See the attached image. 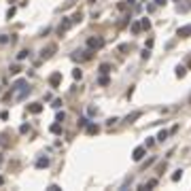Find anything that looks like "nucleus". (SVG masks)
Masks as SVG:
<instances>
[{
  "label": "nucleus",
  "mask_w": 191,
  "mask_h": 191,
  "mask_svg": "<svg viewBox=\"0 0 191 191\" xmlns=\"http://www.w3.org/2000/svg\"><path fill=\"white\" fill-rule=\"evenodd\" d=\"M100 72H104V74L110 72V64H102V66H100Z\"/></svg>",
  "instance_id": "nucleus-17"
},
{
  "label": "nucleus",
  "mask_w": 191,
  "mask_h": 191,
  "mask_svg": "<svg viewBox=\"0 0 191 191\" xmlns=\"http://www.w3.org/2000/svg\"><path fill=\"white\" fill-rule=\"evenodd\" d=\"M28 110H30L32 115H38V113L43 110V104H30V106H28Z\"/></svg>",
  "instance_id": "nucleus-4"
},
{
  "label": "nucleus",
  "mask_w": 191,
  "mask_h": 191,
  "mask_svg": "<svg viewBox=\"0 0 191 191\" xmlns=\"http://www.w3.org/2000/svg\"><path fill=\"white\" fill-rule=\"evenodd\" d=\"M2 183H4V179H2V176H0V185H2Z\"/></svg>",
  "instance_id": "nucleus-26"
},
{
  "label": "nucleus",
  "mask_w": 191,
  "mask_h": 191,
  "mask_svg": "<svg viewBox=\"0 0 191 191\" xmlns=\"http://www.w3.org/2000/svg\"><path fill=\"white\" fill-rule=\"evenodd\" d=\"M70 26H72V19H66V21H62V24H60V28H58V34H64V32H66V30H68V28H70Z\"/></svg>",
  "instance_id": "nucleus-3"
},
{
  "label": "nucleus",
  "mask_w": 191,
  "mask_h": 191,
  "mask_svg": "<svg viewBox=\"0 0 191 191\" xmlns=\"http://www.w3.org/2000/svg\"><path fill=\"white\" fill-rule=\"evenodd\" d=\"M144 155H147V147H136L134 153H132V159H134V161H142Z\"/></svg>",
  "instance_id": "nucleus-1"
},
{
  "label": "nucleus",
  "mask_w": 191,
  "mask_h": 191,
  "mask_svg": "<svg viewBox=\"0 0 191 191\" xmlns=\"http://www.w3.org/2000/svg\"><path fill=\"white\" fill-rule=\"evenodd\" d=\"M13 15H15V9H9V11H7V17H9V19H11Z\"/></svg>",
  "instance_id": "nucleus-24"
},
{
  "label": "nucleus",
  "mask_w": 191,
  "mask_h": 191,
  "mask_svg": "<svg viewBox=\"0 0 191 191\" xmlns=\"http://www.w3.org/2000/svg\"><path fill=\"white\" fill-rule=\"evenodd\" d=\"M155 4H159V7H161V4H166V0H155Z\"/></svg>",
  "instance_id": "nucleus-25"
},
{
  "label": "nucleus",
  "mask_w": 191,
  "mask_h": 191,
  "mask_svg": "<svg viewBox=\"0 0 191 191\" xmlns=\"http://www.w3.org/2000/svg\"><path fill=\"white\" fill-rule=\"evenodd\" d=\"M102 45H104V40H102V38H87V47L98 49V47H102Z\"/></svg>",
  "instance_id": "nucleus-2"
},
{
  "label": "nucleus",
  "mask_w": 191,
  "mask_h": 191,
  "mask_svg": "<svg viewBox=\"0 0 191 191\" xmlns=\"http://www.w3.org/2000/svg\"><path fill=\"white\" fill-rule=\"evenodd\" d=\"M72 77H74V79H81V77H83V72L77 68V70H72Z\"/></svg>",
  "instance_id": "nucleus-21"
},
{
  "label": "nucleus",
  "mask_w": 191,
  "mask_h": 191,
  "mask_svg": "<svg viewBox=\"0 0 191 191\" xmlns=\"http://www.w3.org/2000/svg\"><path fill=\"white\" fill-rule=\"evenodd\" d=\"M140 26H142V30H149V28H151V21H149V19L144 17L142 21H140Z\"/></svg>",
  "instance_id": "nucleus-15"
},
{
  "label": "nucleus",
  "mask_w": 191,
  "mask_h": 191,
  "mask_svg": "<svg viewBox=\"0 0 191 191\" xmlns=\"http://www.w3.org/2000/svg\"><path fill=\"white\" fill-rule=\"evenodd\" d=\"M180 176H183V170H176V172L172 174V180H180Z\"/></svg>",
  "instance_id": "nucleus-18"
},
{
  "label": "nucleus",
  "mask_w": 191,
  "mask_h": 191,
  "mask_svg": "<svg viewBox=\"0 0 191 191\" xmlns=\"http://www.w3.org/2000/svg\"><path fill=\"white\" fill-rule=\"evenodd\" d=\"M179 36H191V26H183V28H179Z\"/></svg>",
  "instance_id": "nucleus-5"
},
{
  "label": "nucleus",
  "mask_w": 191,
  "mask_h": 191,
  "mask_svg": "<svg viewBox=\"0 0 191 191\" xmlns=\"http://www.w3.org/2000/svg\"><path fill=\"white\" fill-rule=\"evenodd\" d=\"M79 128H87V119H79Z\"/></svg>",
  "instance_id": "nucleus-23"
},
{
  "label": "nucleus",
  "mask_w": 191,
  "mask_h": 191,
  "mask_svg": "<svg viewBox=\"0 0 191 191\" xmlns=\"http://www.w3.org/2000/svg\"><path fill=\"white\" fill-rule=\"evenodd\" d=\"M185 74H187V70H185L183 66H179V68H176V77H179V79H183Z\"/></svg>",
  "instance_id": "nucleus-12"
},
{
  "label": "nucleus",
  "mask_w": 191,
  "mask_h": 191,
  "mask_svg": "<svg viewBox=\"0 0 191 191\" xmlns=\"http://www.w3.org/2000/svg\"><path fill=\"white\" fill-rule=\"evenodd\" d=\"M47 166H49V157H40L36 161V168H47Z\"/></svg>",
  "instance_id": "nucleus-7"
},
{
  "label": "nucleus",
  "mask_w": 191,
  "mask_h": 191,
  "mask_svg": "<svg viewBox=\"0 0 191 191\" xmlns=\"http://www.w3.org/2000/svg\"><path fill=\"white\" fill-rule=\"evenodd\" d=\"M138 117H140V113L136 110V113H132V115H128V119H125V121H130V123H132V121H134V119H138Z\"/></svg>",
  "instance_id": "nucleus-14"
},
{
  "label": "nucleus",
  "mask_w": 191,
  "mask_h": 191,
  "mask_svg": "<svg viewBox=\"0 0 191 191\" xmlns=\"http://www.w3.org/2000/svg\"><path fill=\"white\" fill-rule=\"evenodd\" d=\"M28 53H30V51H19V53H17V60H26V58H28Z\"/></svg>",
  "instance_id": "nucleus-16"
},
{
  "label": "nucleus",
  "mask_w": 191,
  "mask_h": 191,
  "mask_svg": "<svg viewBox=\"0 0 191 191\" xmlns=\"http://www.w3.org/2000/svg\"><path fill=\"white\" fill-rule=\"evenodd\" d=\"M89 2H96V0H89Z\"/></svg>",
  "instance_id": "nucleus-27"
},
{
  "label": "nucleus",
  "mask_w": 191,
  "mask_h": 191,
  "mask_svg": "<svg viewBox=\"0 0 191 191\" xmlns=\"http://www.w3.org/2000/svg\"><path fill=\"white\" fill-rule=\"evenodd\" d=\"M24 85H26V81H24V79H19V81H15V85H13V89H21Z\"/></svg>",
  "instance_id": "nucleus-13"
},
{
  "label": "nucleus",
  "mask_w": 191,
  "mask_h": 191,
  "mask_svg": "<svg viewBox=\"0 0 191 191\" xmlns=\"http://www.w3.org/2000/svg\"><path fill=\"white\" fill-rule=\"evenodd\" d=\"M168 134H170L168 130H161L159 134H157V140H159V142H166V140H168Z\"/></svg>",
  "instance_id": "nucleus-6"
},
{
  "label": "nucleus",
  "mask_w": 191,
  "mask_h": 191,
  "mask_svg": "<svg viewBox=\"0 0 191 191\" xmlns=\"http://www.w3.org/2000/svg\"><path fill=\"white\" fill-rule=\"evenodd\" d=\"M140 30H142V26H140V21H134V24H132V32H134V34H138Z\"/></svg>",
  "instance_id": "nucleus-8"
},
{
  "label": "nucleus",
  "mask_w": 191,
  "mask_h": 191,
  "mask_svg": "<svg viewBox=\"0 0 191 191\" xmlns=\"http://www.w3.org/2000/svg\"><path fill=\"white\" fill-rule=\"evenodd\" d=\"M87 134H98V125L89 123V125H87Z\"/></svg>",
  "instance_id": "nucleus-11"
},
{
  "label": "nucleus",
  "mask_w": 191,
  "mask_h": 191,
  "mask_svg": "<svg viewBox=\"0 0 191 191\" xmlns=\"http://www.w3.org/2000/svg\"><path fill=\"white\" fill-rule=\"evenodd\" d=\"M9 40H11V38H9L7 34H0V45H7Z\"/></svg>",
  "instance_id": "nucleus-19"
},
{
  "label": "nucleus",
  "mask_w": 191,
  "mask_h": 191,
  "mask_svg": "<svg viewBox=\"0 0 191 191\" xmlns=\"http://www.w3.org/2000/svg\"><path fill=\"white\" fill-rule=\"evenodd\" d=\"M53 51H55V45H51L47 51H43V58H51V55H53Z\"/></svg>",
  "instance_id": "nucleus-9"
},
{
  "label": "nucleus",
  "mask_w": 191,
  "mask_h": 191,
  "mask_svg": "<svg viewBox=\"0 0 191 191\" xmlns=\"http://www.w3.org/2000/svg\"><path fill=\"white\" fill-rule=\"evenodd\" d=\"M64 119H66V113H58V119L55 121H64Z\"/></svg>",
  "instance_id": "nucleus-22"
},
{
  "label": "nucleus",
  "mask_w": 191,
  "mask_h": 191,
  "mask_svg": "<svg viewBox=\"0 0 191 191\" xmlns=\"http://www.w3.org/2000/svg\"><path fill=\"white\" fill-rule=\"evenodd\" d=\"M60 79H62V77L55 72V74H51V79H49V81H51V85H58V83H60Z\"/></svg>",
  "instance_id": "nucleus-10"
},
{
  "label": "nucleus",
  "mask_w": 191,
  "mask_h": 191,
  "mask_svg": "<svg viewBox=\"0 0 191 191\" xmlns=\"http://www.w3.org/2000/svg\"><path fill=\"white\" fill-rule=\"evenodd\" d=\"M51 132H53V134H60V132H62L60 123H55V125H51Z\"/></svg>",
  "instance_id": "nucleus-20"
}]
</instances>
